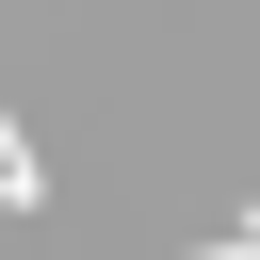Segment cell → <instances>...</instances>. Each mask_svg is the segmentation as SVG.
<instances>
[{
	"label": "cell",
	"mask_w": 260,
	"mask_h": 260,
	"mask_svg": "<svg viewBox=\"0 0 260 260\" xmlns=\"http://www.w3.org/2000/svg\"><path fill=\"white\" fill-rule=\"evenodd\" d=\"M195 260H260V211H244V228H211V244H195Z\"/></svg>",
	"instance_id": "cell-2"
},
{
	"label": "cell",
	"mask_w": 260,
	"mask_h": 260,
	"mask_svg": "<svg viewBox=\"0 0 260 260\" xmlns=\"http://www.w3.org/2000/svg\"><path fill=\"white\" fill-rule=\"evenodd\" d=\"M0 211H32V146H16V130H0Z\"/></svg>",
	"instance_id": "cell-1"
}]
</instances>
